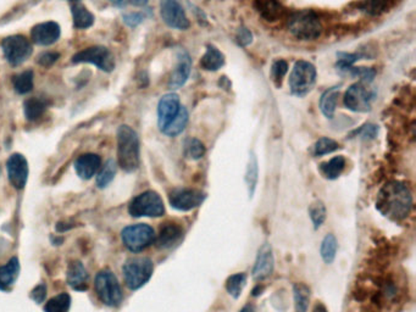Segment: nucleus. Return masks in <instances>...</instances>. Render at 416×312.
<instances>
[{
    "label": "nucleus",
    "instance_id": "35",
    "mask_svg": "<svg viewBox=\"0 0 416 312\" xmlns=\"http://www.w3.org/2000/svg\"><path fill=\"white\" fill-rule=\"evenodd\" d=\"M247 275L244 273H236L227 280L226 289L230 295L237 299L242 294L243 288L246 287Z\"/></svg>",
    "mask_w": 416,
    "mask_h": 312
},
{
    "label": "nucleus",
    "instance_id": "7",
    "mask_svg": "<svg viewBox=\"0 0 416 312\" xmlns=\"http://www.w3.org/2000/svg\"><path fill=\"white\" fill-rule=\"evenodd\" d=\"M130 215L133 217H160L165 212L164 201L158 193L144 191L136 196L128 207Z\"/></svg>",
    "mask_w": 416,
    "mask_h": 312
},
{
    "label": "nucleus",
    "instance_id": "28",
    "mask_svg": "<svg viewBox=\"0 0 416 312\" xmlns=\"http://www.w3.org/2000/svg\"><path fill=\"white\" fill-rule=\"evenodd\" d=\"M187 123H188V112L185 106H181L179 114L166 127L164 128L163 133L169 137H176L185 131Z\"/></svg>",
    "mask_w": 416,
    "mask_h": 312
},
{
    "label": "nucleus",
    "instance_id": "5",
    "mask_svg": "<svg viewBox=\"0 0 416 312\" xmlns=\"http://www.w3.org/2000/svg\"><path fill=\"white\" fill-rule=\"evenodd\" d=\"M95 291L106 306H119L122 302L121 287L111 271H101L95 275Z\"/></svg>",
    "mask_w": 416,
    "mask_h": 312
},
{
    "label": "nucleus",
    "instance_id": "9",
    "mask_svg": "<svg viewBox=\"0 0 416 312\" xmlns=\"http://www.w3.org/2000/svg\"><path fill=\"white\" fill-rule=\"evenodd\" d=\"M74 64H93L104 72H111L115 69V59L109 49L101 45L86 48L72 58Z\"/></svg>",
    "mask_w": 416,
    "mask_h": 312
},
{
    "label": "nucleus",
    "instance_id": "48",
    "mask_svg": "<svg viewBox=\"0 0 416 312\" xmlns=\"http://www.w3.org/2000/svg\"><path fill=\"white\" fill-rule=\"evenodd\" d=\"M111 4L115 6H123V3H125V0H110Z\"/></svg>",
    "mask_w": 416,
    "mask_h": 312
},
{
    "label": "nucleus",
    "instance_id": "26",
    "mask_svg": "<svg viewBox=\"0 0 416 312\" xmlns=\"http://www.w3.org/2000/svg\"><path fill=\"white\" fill-rule=\"evenodd\" d=\"M338 96H339V87H332L327 90L320 98V110L327 118H333L336 106H337Z\"/></svg>",
    "mask_w": 416,
    "mask_h": 312
},
{
    "label": "nucleus",
    "instance_id": "51",
    "mask_svg": "<svg viewBox=\"0 0 416 312\" xmlns=\"http://www.w3.org/2000/svg\"><path fill=\"white\" fill-rule=\"evenodd\" d=\"M0 174H1V169H0Z\"/></svg>",
    "mask_w": 416,
    "mask_h": 312
},
{
    "label": "nucleus",
    "instance_id": "4",
    "mask_svg": "<svg viewBox=\"0 0 416 312\" xmlns=\"http://www.w3.org/2000/svg\"><path fill=\"white\" fill-rule=\"evenodd\" d=\"M154 266L148 258H132L123 264V278L131 291H137L152 278Z\"/></svg>",
    "mask_w": 416,
    "mask_h": 312
},
{
    "label": "nucleus",
    "instance_id": "16",
    "mask_svg": "<svg viewBox=\"0 0 416 312\" xmlns=\"http://www.w3.org/2000/svg\"><path fill=\"white\" fill-rule=\"evenodd\" d=\"M61 34V28L57 22L48 21L36 25L32 28V42L37 45H52L58 41Z\"/></svg>",
    "mask_w": 416,
    "mask_h": 312
},
{
    "label": "nucleus",
    "instance_id": "39",
    "mask_svg": "<svg viewBox=\"0 0 416 312\" xmlns=\"http://www.w3.org/2000/svg\"><path fill=\"white\" fill-rule=\"evenodd\" d=\"M309 214H310L311 221L314 223V227L319 228L326 218V207L321 201H316L311 205Z\"/></svg>",
    "mask_w": 416,
    "mask_h": 312
},
{
    "label": "nucleus",
    "instance_id": "13",
    "mask_svg": "<svg viewBox=\"0 0 416 312\" xmlns=\"http://www.w3.org/2000/svg\"><path fill=\"white\" fill-rule=\"evenodd\" d=\"M8 176L11 185L21 191L27 185L28 180V163L22 154H12L6 163Z\"/></svg>",
    "mask_w": 416,
    "mask_h": 312
},
{
    "label": "nucleus",
    "instance_id": "29",
    "mask_svg": "<svg viewBox=\"0 0 416 312\" xmlns=\"http://www.w3.org/2000/svg\"><path fill=\"white\" fill-rule=\"evenodd\" d=\"M344 167H346V159L343 156H336L328 163L321 165V172L328 180H336L341 176Z\"/></svg>",
    "mask_w": 416,
    "mask_h": 312
},
{
    "label": "nucleus",
    "instance_id": "14",
    "mask_svg": "<svg viewBox=\"0 0 416 312\" xmlns=\"http://www.w3.org/2000/svg\"><path fill=\"white\" fill-rule=\"evenodd\" d=\"M204 193L195 189H177L170 194V205L179 211H190L201 205Z\"/></svg>",
    "mask_w": 416,
    "mask_h": 312
},
{
    "label": "nucleus",
    "instance_id": "18",
    "mask_svg": "<svg viewBox=\"0 0 416 312\" xmlns=\"http://www.w3.org/2000/svg\"><path fill=\"white\" fill-rule=\"evenodd\" d=\"M74 166L79 178L90 180L101 169V158L97 154H83L76 159Z\"/></svg>",
    "mask_w": 416,
    "mask_h": 312
},
{
    "label": "nucleus",
    "instance_id": "20",
    "mask_svg": "<svg viewBox=\"0 0 416 312\" xmlns=\"http://www.w3.org/2000/svg\"><path fill=\"white\" fill-rule=\"evenodd\" d=\"M68 284H69L74 291H85L88 288V273L85 269V266L79 261H74L69 264L68 267Z\"/></svg>",
    "mask_w": 416,
    "mask_h": 312
},
{
    "label": "nucleus",
    "instance_id": "41",
    "mask_svg": "<svg viewBox=\"0 0 416 312\" xmlns=\"http://www.w3.org/2000/svg\"><path fill=\"white\" fill-rule=\"evenodd\" d=\"M59 58H60V54L49 53L48 52V53H43L42 55L38 56L37 63L44 66V67H50L58 61Z\"/></svg>",
    "mask_w": 416,
    "mask_h": 312
},
{
    "label": "nucleus",
    "instance_id": "25",
    "mask_svg": "<svg viewBox=\"0 0 416 312\" xmlns=\"http://www.w3.org/2000/svg\"><path fill=\"white\" fill-rule=\"evenodd\" d=\"M254 8L266 21H276L281 15V6L277 0H255Z\"/></svg>",
    "mask_w": 416,
    "mask_h": 312
},
{
    "label": "nucleus",
    "instance_id": "27",
    "mask_svg": "<svg viewBox=\"0 0 416 312\" xmlns=\"http://www.w3.org/2000/svg\"><path fill=\"white\" fill-rule=\"evenodd\" d=\"M48 103L43 98H31L27 99L23 104V110H25V116L28 121H36L39 117L44 115V112H47Z\"/></svg>",
    "mask_w": 416,
    "mask_h": 312
},
{
    "label": "nucleus",
    "instance_id": "23",
    "mask_svg": "<svg viewBox=\"0 0 416 312\" xmlns=\"http://www.w3.org/2000/svg\"><path fill=\"white\" fill-rule=\"evenodd\" d=\"M71 12L74 17V26L79 30H86L93 26L95 15L82 3L74 1L71 6Z\"/></svg>",
    "mask_w": 416,
    "mask_h": 312
},
{
    "label": "nucleus",
    "instance_id": "43",
    "mask_svg": "<svg viewBox=\"0 0 416 312\" xmlns=\"http://www.w3.org/2000/svg\"><path fill=\"white\" fill-rule=\"evenodd\" d=\"M236 38H237L238 44L242 45V47H247L250 43L253 42V34L246 27H241L238 30L237 37Z\"/></svg>",
    "mask_w": 416,
    "mask_h": 312
},
{
    "label": "nucleus",
    "instance_id": "12",
    "mask_svg": "<svg viewBox=\"0 0 416 312\" xmlns=\"http://www.w3.org/2000/svg\"><path fill=\"white\" fill-rule=\"evenodd\" d=\"M160 14L164 22L171 28L185 31L190 27V20L179 0H161Z\"/></svg>",
    "mask_w": 416,
    "mask_h": 312
},
{
    "label": "nucleus",
    "instance_id": "15",
    "mask_svg": "<svg viewBox=\"0 0 416 312\" xmlns=\"http://www.w3.org/2000/svg\"><path fill=\"white\" fill-rule=\"evenodd\" d=\"M181 109L179 96L176 93H169L160 99L158 105V126L163 132L164 128L174 120Z\"/></svg>",
    "mask_w": 416,
    "mask_h": 312
},
{
    "label": "nucleus",
    "instance_id": "10",
    "mask_svg": "<svg viewBox=\"0 0 416 312\" xmlns=\"http://www.w3.org/2000/svg\"><path fill=\"white\" fill-rule=\"evenodd\" d=\"M374 98V92L360 81L348 88L344 94V105L354 112H368L371 110Z\"/></svg>",
    "mask_w": 416,
    "mask_h": 312
},
{
    "label": "nucleus",
    "instance_id": "19",
    "mask_svg": "<svg viewBox=\"0 0 416 312\" xmlns=\"http://www.w3.org/2000/svg\"><path fill=\"white\" fill-rule=\"evenodd\" d=\"M274 271V255L269 245H264L259 250L258 258L254 264L253 275L257 280L268 278Z\"/></svg>",
    "mask_w": 416,
    "mask_h": 312
},
{
    "label": "nucleus",
    "instance_id": "50",
    "mask_svg": "<svg viewBox=\"0 0 416 312\" xmlns=\"http://www.w3.org/2000/svg\"><path fill=\"white\" fill-rule=\"evenodd\" d=\"M71 1H79V0H71Z\"/></svg>",
    "mask_w": 416,
    "mask_h": 312
},
{
    "label": "nucleus",
    "instance_id": "6",
    "mask_svg": "<svg viewBox=\"0 0 416 312\" xmlns=\"http://www.w3.org/2000/svg\"><path fill=\"white\" fill-rule=\"evenodd\" d=\"M315 82V66L306 60L297 61L290 76V88L292 94L297 96H306L313 90Z\"/></svg>",
    "mask_w": 416,
    "mask_h": 312
},
{
    "label": "nucleus",
    "instance_id": "47",
    "mask_svg": "<svg viewBox=\"0 0 416 312\" xmlns=\"http://www.w3.org/2000/svg\"><path fill=\"white\" fill-rule=\"evenodd\" d=\"M314 312H327L326 307L319 302V304H316L315 307H314Z\"/></svg>",
    "mask_w": 416,
    "mask_h": 312
},
{
    "label": "nucleus",
    "instance_id": "24",
    "mask_svg": "<svg viewBox=\"0 0 416 312\" xmlns=\"http://www.w3.org/2000/svg\"><path fill=\"white\" fill-rule=\"evenodd\" d=\"M224 64H225V55L214 45H208L206 54L201 59V69L214 72L221 69Z\"/></svg>",
    "mask_w": 416,
    "mask_h": 312
},
{
    "label": "nucleus",
    "instance_id": "44",
    "mask_svg": "<svg viewBox=\"0 0 416 312\" xmlns=\"http://www.w3.org/2000/svg\"><path fill=\"white\" fill-rule=\"evenodd\" d=\"M30 296H31V299L33 302L41 304V302H44V299H46V296H47V287H46V284H43V283L38 284L37 287L33 288V291H31Z\"/></svg>",
    "mask_w": 416,
    "mask_h": 312
},
{
    "label": "nucleus",
    "instance_id": "21",
    "mask_svg": "<svg viewBox=\"0 0 416 312\" xmlns=\"http://www.w3.org/2000/svg\"><path fill=\"white\" fill-rule=\"evenodd\" d=\"M184 231L176 223H165L160 228L158 237H155L157 247L160 249H169L174 247L175 244L179 243V239L182 238Z\"/></svg>",
    "mask_w": 416,
    "mask_h": 312
},
{
    "label": "nucleus",
    "instance_id": "46",
    "mask_svg": "<svg viewBox=\"0 0 416 312\" xmlns=\"http://www.w3.org/2000/svg\"><path fill=\"white\" fill-rule=\"evenodd\" d=\"M128 1L135 6H144L148 4V0H128Z\"/></svg>",
    "mask_w": 416,
    "mask_h": 312
},
{
    "label": "nucleus",
    "instance_id": "45",
    "mask_svg": "<svg viewBox=\"0 0 416 312\" xmlns=\"http://www.w3.org/2000/svg\"><path fill=\"white\" fill-rule=\"evenodd\" d=\"M384 6H385V0H368V3L365 6V10L368 11L369 14L376 15L384 9Z\"/></svg>",
    "mask_w": 416,
    "mask_h": 312
},
{
    "label": "nucleus",
    "instance_id": "33",
    "mask_svg": "<svg viewBox=\"0 0 416 312\" xmlns=\"http://www.w3.org/2000/svg\"><path fill=\"white\" fill-rule=\"evenodd\" d=\"M309 300H310V291H309V288L306 284H303V283L295 284V302L297 312L308 311Z\"/></svg>",
    "mask_w": 416,
    "mask_h": 312
},
{
    "label": "nucleus",
    "instance_id": "8",
    "mask_svg": "<svg viewBox=\"0 0 416 312\" xmlns=\"http://www.w3.org/2000/svg\"><path fill=\"white\" fill-rule=\"evenodd\" d=\"M122 242L132 253H139L155 242L153 228L144 223L133 225L125 228L121 233Z\"/></svg>",
    "mask_w": 416,
    "mask_h": 312
},
{
    "label": "nucleus",
    "instance_id": "36",
    "mask_svg": "<svg viewBox=\"0 0 416 312\" xmlns=\"http://www.w3.org/2000/svg\"><path fill=\"white\" fill-rule=\"evenodd\" d=\"M186 156H188L192 160H199L204 156L206 154V147L201 143L199 139L190 138L187 139L185 143Z\"/></svg>",
    "mask_w": 416,
    "mask_h": 312
},
{
    "label": "nucleus",
    "instance_id": "31",
    "mask_svg": "<svg viewBox=\"0 0 416 312\" xmlns=\"http://www.w3.org/2000/svg\"><path fill=\"white\" fill-rule=\"evenodd\" d=\"M12 85L16 93L27 94L33 90V71H23L21 74H16L12 79Z\"/></svg>",
    "mask_w": 416,
    "mask_h": 312
},
{
    "label": "nucleus",
    "instance_id": "32",
    "mask_svg": "<svg viewBox=\"0 0 416 312\" xmlns=\"http://www.w3.org/2000/svg\"><path fill=\"white\" fill-rule=\"evenodd\" d=\"M71 307V296L68 293H61L54 296L44 306L46 312H69Z\"/></svg>",
    "mask_w": 416,
    "mask_h": 312
},
{
    "label": "nucleus",
    "instance_id": "1",
    "mask_svg": "<svg viewBox=\"0 0 416 312\" xmlns=\"http://www.w3.org/2000/svg\"><path fill=\"white\" fill-rule=\"evenodd\" d=\"M376 207L386 217L401 221L409 215L413 207L410 189L402 182H390L379 191Z\"/></svg>",
    "mask_w": 416,
    "mask_h": 312
},
{
    "label": "nucleus",
    "instance_id": "49",
    "mask_svg": "<svg viewBox=\"0 0 416 312\" xmlns=\"http://www.w3.org/2000/svg\"><path fill=\"white\" fill-rule=\"evenodd\" d=\"M241 312H255V311H254L253 307L247 306V307H244V309H242V311H241Z\"/></svg>",
    "mask_w": 416,
    "mask_h": 312
},
{
    "label": "nucleus",
    "instance_id": "40",
    "mask_svg": "<svg viewBox=\"0 0 416 312\" xmlns=\"http://www.w3.org/2000/svg\"><path fill=\"white\" fill-rule=\"evenodd\" d=\"M287 71H288V65H287L285 60H277L273 64L271 74H273V79H274L275 83L277 87H279L282 83V80L287 74Z\"/></svg>",
    "mask_w": 416,
    "mask_h": 312
},
{
    "label": "nucleus",
    "instance_id": "34",
    "mask_svg": "<svg viewBox=\"0 0 416 312\" xmlns=\"http://www.w3.org/2000/svg\"><path fill=\"white\" fill-rule=\"evenodd\" d=\"M320 253H321L322 259L326 264L333 262V260L336 258V253H337V240L333 234H328L322 240Z\"/></svg>",
    "mask_w": 416,
    "mask_h": 312
},
{
    "label": "nucleus",
    "instance_id": "22",
    "mask_svg": "<svg viewBox=\"0 0 416 312\" xmlns=\"http://www.w3.org/2000/svg\"><path fill=\"white\" fill-rule=\"evenodd\" d=\"M20 275V262L17 258L8 261V264L0 267V291H9L15 284Z\"/></svg>",
    "mask_w": 416,
    "mask_h": 312
},
{
    "label": "nucleus",
    "instance_id": "30",
    "mask_svg": "<svg viewBox=\"0 0 416 312\" xmlns=\"http://www.w3.org/2000/svg\"><path fill=\"white\" fill-rule=\"evenodd\" d=\"M116 171H117V164L112 159L108 160L104 166H101V171L98 172L97 185L99 188L108 187L115 178Z\"/></svg>",
    "mask_w": 416,
    "mask_h": 312
},
{
    "label": "nucleus",
    "instance_id": "37",
    "mask_svg": "<svg viewBox=\"0 0 416 312\" xmlns=\"http://www.w3.org/2000/svg\"><path fill=\"white\" fill-rule=\"evenodd\" d=\"M338 147L339 145H338L337 142H335L331 138H320L316 142L315 147H314V154H315L316 156H322V155L336 152Z\"/></svg>",
    "mask_w": 416,
    "mask_h": 312
},
{
    "label": "nucleus",
    "instance_id": "38",
    "mask_svg": "<svg viewBox=\"0 0 416 312\" xmlns=\"http://www.w3.org/2000/svg\"><path fill=\"white\" fill-rule=\"evenodd\" d=\"M247 183L248 188H249V193L253 194L254 189H255V185L258 182V161L257 158L252 155L250 159H249V164H248L247 169Z\"/></svg>",
    "mask_w": 416,
    "mask_h": 312
},
{
    "label": "nucleus",
    "instance_id": "2",
    "mask_svg": "<svg viewBox=\"0 0 416 312\" xmlns=\"http://www.w3.org/2000/svg\"><path fill=\"white\" fill-rule=\"evenodd\" d=\"M117 160L125 172H135L139 167V138L133 128L122 125L117 129Z\"/></svg>",
    "mask_w": 416,
    "mask_h": 312
},
{
    "label": "nucleus",
    "instance_id": "11",
    "mask_svg": "<svg viewBox=\"0 0 416 312\" xmlns=\"http://www.w3.org/2000/svg\"><path fill=\"white\" fill-rule=\"evenodd\" d=\"M1 48L8 63L12 66L23 64L32 54L31 43L26 37L19 34L6 37L1 43Z\"/></svg>",
    "mask_w": 416,
    "mask_h": 312
},
{
    "label": "nucleus",
    "instance_id": "17",
    "mask_svg": "<svg viewBox=\"0 0 416 312\" xmlns=\"http://www.w3.org/2000/svg\"><path fill=\"white\" fill-rule=\"evenodd\" d=\"M190 70H192V59L190 54L185 50H179L177 55V65L170 76V88L179 90L181 87H184L190 79Z\"/></svg>",
    "mask_w": 416,
    "mask_h": 312
},
{
    "label": "nucleus",
    "instance_id": "3",
    "mask_svg": "<svg viewBox=\"0 0 416 312\" xmlns=\"http://www.w3.org/2000/svg\"><path fill=\"white\" fill-rule=\"evenodd\" d=\"M288 30L301 41H313L321 36L322 25L314 11L301 10L290 15Z\"/></svg>",
    "mask_w": 416,
    "mask_h": 312
},
{
    "label": "nucleus",
    "instance_id": "42",
    "mask_svg": "<svg viewBox=\"0 0 416 312\" xmlns=\"http://www.w3.org/2000/svg\"><path fill=\"white\" fill-rule=\"evenodd\" d=\"M122 19L127 26L136 27L144 21V15L142 12H130V14H125Z\"/></svg>",
    "mask_w": 416,
    "mask_h": 312
}]
</instances>
